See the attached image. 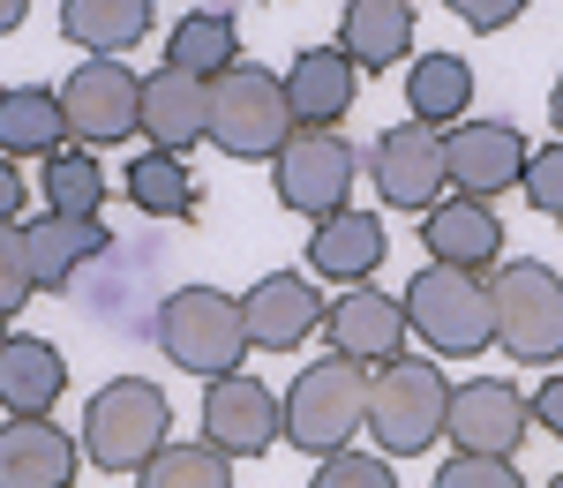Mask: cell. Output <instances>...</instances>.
Segmentation results:
<instances>
[{
    "mask_svg": "<svg viewBox=\"0 0 563 488\" xmlns=\"http://www.w3.org/2000/svg\"><path fill=\"white\" fill-rule=\"evenodd\" d=\"M398 301H406V323L421 331V346H435L443 361H474L496 346V315H488L481 270L429 264V270H413V286Z\"/></svg>",
    "mask_w": 563,
    "mask_h": 488,
    "instance_id": "6da1fadb",
    "label": "cell"
},
{
    "mask_svg": "<svg viewBox=\"0 0 563 488\" xmlns=\"http://www.w3.org/2000/svg\"><path fill=\"white\" fill-rule=\"evenodd\" d=\"M294 135V106H286V76L271 68H218L211 76V121L203 143H218L225 158H278V143Z\"/></svg>",
    "mask_w": 563,
    "mask_h": 488,
    "instance_id": "7a4b0ae2",
    "label": "cell"
},
{
    "mask_svg": "<svg viewBox=\"0 0 563 488\" xmlns=\"http://www.w3.org/2000/svg\"><path fill=\"white\" fill-rule=\"evenodd\" d=\"M443 406H451L443 368L398 354V361H384V368L368 376V413H361V429H368L390 458H421V451L443 436Z\"/></svg>",
    "mask_w": 563,
    "mask_h": 488,
    "instance_id": "3957f363",
    "label": "cell"
},
{
    "mask_svg": "<svg viewBox=\"0 0 563 488\" xmlns=\"http://www.w3.org/2000/svg\"><path fill=\"white\" fill-rule=\"evenodd\" d=\"M158 354L188 368V376H225V368H241L249 354V323H241V301L233 293H218V286H180L158 301Z\"/></svg>",
    "mask_w": 563,
    "mask_h": 488,
    "instance_id": "277c9868",
    "label": "cell"
},
{
    "mask_svg": "<svg viewBox=\"0 0 563 488\" xmlns=\"http://www.w3.org/2000/svg\"><path fill=\"white\" fill-rule=\"evenodd\" d=\"M166 436H174V406L151 376H113L84 413V458L106 474H135Z\"/></svg>",
    "mask_w": 563,
    "mask_h": 488,
    "instance_id": "5b68a950",
    "label": "cell"
},
{
    "mask_svg": "<svg viewBox=\"0 0 563 488\" xmlns=\"http://www.w3.org/2000/svg\"><path fill=\"white\" fill-rule=\"evenodd\" d=\"M361 413H368V368L346 354L331 361H308L301 376H294V391L278 399V421H286V436L301 451H339L361 429Z\"/></svg>",
    "mask_w": 563,
    "mask_h": 488,
    "instance_id": "8992f818",
    "label": "cell"
},
{
    "mask_svg": "<svg viewBox=\"0 0 563 488\" xmlns=\"http://www.w3.org/2000/svg\"><path fill=\"white\" fill-rule=\"evenodd\" d=\"M488 315L511 361H563V278L549 264H504L488 278Z\"/></svg>",
    "mask_w": 563,
    "mask_h": 488,
    "instance_id": "52a82bcc",
    "label": "cell"
},
{
    "mask_svg": "<svg viewBox=\"0 0 563 488\" xmlns=\"http://www.w3.org/2000/svg\"><path fill=\"white\" fill-rule=\"evenodd\" d=\"M353 180H361V151L339 129H294L271 158V188L286 211L301 219H331L353 203Z\"/></svg>",
    "mask_w": 563,
    "mask_h": 488,
    "instance_id": "ba28073f",
    "label": "cell"
},
{
    "mask_svg": "<svg viewBox=\"0 0 563 488\" xmlns=\"http://www.w3.org/2000/svg\"><path fill=\"white\" fill-rule=\"evenodd\" d=\"M60 121L84 151H106L121 135H143V76L121 53H90L84 68L60 84Z\"/></svg>",
    "mask_w": 563,
    "mask_h": 488,
    "instance_id": "9c48e42d",
    "label": "cell"
},
{
    "mask_svg": "<svg viewBox=\"0 0 563 488\" xmlns=\"http://www.w3.org/2000/svg\"><path fill=\"white\" fill-rule=\"evenodd\" d=\"M368 180L384 188L390 211H429V203H443V188H451V174H443V135L429 121L384 129L376 151H368Z\"/></svg>",
    "mask_w": 563,
    "mask_h": 488,
    "instance_id": "30bf717a",
    "label": "cell"
},
{
    "mask_svg": "<svg viewBox=\"0 0 563 488\" xmlns=\"http://www.w3.org/2000/svg\"><path fill=\"white\" fill-rule=\"evenodd\" d=\"M533 429V406L504 384V376H474V384H451V406H443V436L459 451H481V458H511Z\"/></svg>",
    "mask_w": 563,
    "mask_h": 488,
    "instance_id": "8fae6325",
    "label": "cell"
},
{
    "mask_svg": "<svg viewBox=\"0 0 563 488\" xmlns=\"http://www.w3.org/2000/svg\"><path fill=\"white\" fill-rule=\"evenodd\" d=\"M526 135L511 121H451L443 135V174L459 196H481V203H496L504 188H519L526 180Z\"/></svg>",
    "mask_w": 563,
    "mask_h": 488,
    "instance_id": "7c38bea8",
    "label": "cell"
},
{
    "mask_svg": "<svg viewBox=\"0 0 563 488\" xmlns=\"http://www.w3.org/2000/svg\"><path fill=\"white\" fill-rule=\"evenodd\" d=\"M203 436H211L225 458H263V451L286 436L271 384L241 376V368H225V376H203Z\"/></svg>",
    "mask_w": 563,
    "mask_h": 488,
    "instance_id": "4fadbf2b",
    "label": "cell"
},
{
    "mask_svg": "<svg viewBox=\"0 0 563 488\" xmlns=\"http://www.w3.org/2000/svg\"><path fill=\"white\" fill-rule=\"evenodd\" d=\"M241 323H249V354H294L323 331V293L301 270H271L241 293Z\"/></svg>",
    "mask_w": 563,
    "mask_h": 488,
    "instance_id": "5bb4252c",
    "label": "cell"
},
{
    "mask_svg": "<svg viewBox=\"0 0 563 488\" xmlns=\"http://www.w3.org/2000/svg\"><path fill=\"white\" fill-rule=\"evenodd\" d=\"M406 301L398 293H376V286H346L339 301H323V339H331V354H346V361H398L406 354Z\"/></svg>",
    "mask_w": 563,
    "mask_h": 488,
    "instance_id": "9a60e30c",
    "label": "cell"
},
{
    "mask_svg": "<svg viewBox=\"0 0 563 488\" xmlns=\"http://www.w3.org/2000/svg\"><path fill=\"white\" fill-rule=\"evenodd\" d=\"M421 248L429 264H459V270H496L504 264V219L481 196H443L421 211Z\"/></svg>",
    "mask_w": 563,
    "mask_h": 488,
    "instance_id": "2e32d148",
    "label": "cell"
},
{
    "mask_svg": "<svg viewBox=\"0 0 563 488\" xmlns=\"http://www.w3.org/2000/svg\"><path fill=\"white\" fill-rule=\"evenodd\" d=\"M390 256V233L376 211H331V219H316V233H308V270L316 278H339V286H368L376 270H384Z\"/></svg>",
    "mask_w": 563,
    "mask_h": 488,
    "instance_id": "e0dca14e",
    "label": "cell"
},
{
    "mask_svg": "<svg viewBox=\"0 0 563 488\" xmlns=\"http://www.w3.org/2000/svg\"><path fill=\"white\" fill-rule=\"evenodd\" d=\"M68 391V361L53 339H0V413L8 421H45Z\"/></svg>",
    "mask_w": 563,
    "mask_h": 488,
    "instance_id": "ac0fdd59",
    "label": "cell"
},
{
    "mask_svg": "<svg viewBox=\"0 0 563 488\" xmlns=\"http://www.w3.org/2000/svg\"><path fill=\"white\" fill-rule=\"evenodd\" d=\"M113 248V233L98 219H68V211H45V219L23 225V256H31V286L38 293H60V286H76V270L90 256H106Z\"/></svg>",
    "mask_w": 563,
    "mask_h": 488,
    "instance_id": "d6986e66",
    "label": "cell"
},
{
    "mask_svg": "<svg viewBox=\"0 0 563 488\" xmlns=\"http://www.w3.org/2000/svg\"><path fill=\"white\" fill-rule=\"evenodd\" d=\"M203 121H211V76H188L174 60L158 76H143V135L158 151L188 158V143H203Z\"/></svg>",
    "mask_w": 563,
    "mask_h": 488,
    "instance_id": "ffe728a7",
    "label": "cell"
},
{
    "mask_svg": "<svg viewBox=\"0 0 563 488\" xmlns=\"http://www.w3.org/2000/svg\"><path fill=\"white\" fill-rule=\"evenodd\" d=\"M84 466V444L53 421H0V488H68Z\"/></svg>",
    "mask_w": 563,
    "mask_h": 488,
    "instance_id": "44dd1931",
    "label": "cell"
},
{
    "mask_svg": "<svg viewBox=\"0 0 563 488\" xmlns=\"http://www.w3.org/2000/svg\"><path fill=\"white\" fill-rule=\"evenodd\" d=\"M361 90V68H353L339 45H308L301 60L286 68V106H294V129H339Z\"/></svg>",
    "mask_w": 563,
    "mask_h": 488,
    "instance_id": "7402d4cb",
    "label": "cell"
},
{
    "mask_svg": "<svg viewBox=\"0 0 563 488\" xmlns=\"http://www.w3.org/2000/svg\"><path fill=\"white\" fill-rule=\"evenodd\" d=\"M339 53H346L361 76L406 60V53H413V8H406V0H346V15H339Z\"/></svg>",
    "mask_w": 563,
    "mask_h": 488,
    "instance_id": "603a6c76",
    "label": "cell"
},
{
    "mask_svg": "<svg viewBox=\"0 0 563 488\" xmlns=\"http://www.w3.org/2000/svg\"><path fill=\"white\" fill-rule=\"evenodd\" d=\"M60 135H68V121H60V90H45V84L0 90V158H53Z\"/></svg>",
    "mask_w": 563,
    "mask_h": 488,
    "instance_id": "cb8c5ba5",
    "label": "cell"
},
{
    "mask_svg": "<svg viewBox=\"0 0 563 488\" xmlns=\"http://www.w3.org/2000/svg\"><path fill=\"white\" fill-rule=\"evenodd\" d=\"M151 31V0H60V38L84 53H129Z\"/></svg>",
    "mask_w": 563,
    "mask_h": 488,
    "instance_id": "d4e9b609",
    "label": "cell"
},
{
    "mask_svg": "<svg viewBox=\"0 0 563 488\" xmlns=\"http://www.w3.org/2000/svg\"><path fill=\"white\" fill-rule=\"evenodd\" d=\"M466 106H474V68L459 60V53H421L413 68H406V113L413 121H466Z\"/></svg>",
    "mask_w": 563,
    "mask_h": 488,
    "instance_id": "484cf974",
    "label": "cell"
},
{
    "mask_svg": "<svg viewBox=\"0 0 563 488\" xmlns=\"http://www.w3.org/2000/svg\"><path fill=\"white\" fill-rule=\"evenodd\" d=\"M121 196H129L143 219H188L196 211V174L180 151H143L129 174H121Z\"/></svg>",
    "mask_w": 563,
    "mask_h": 488,
    "instance_id": "4316f807",
    "label": "cell"
},
{
    "mask_svg": "<svg viewBox=\"0 0 563 488\" xmlns=\"http://www.w3.org/2000/svg\"><path fill=\"white\" fill-rule=\"evenodd\" d=\"M135 488H233V458L203 436V444H166L135 466Z\"/></svg>",
    "mask_w": 563,
    "mask_h": 488,
    "instance_id": "83f0119b",
    "label": "cell"
},
{
    "mask_svg": "<svg viewBox=\"0 0 563 488\" xmlns=\"http://www.w3.org/2000/svg\"><path fill=\"white\" fill-rule=\"evenodd\" d=\"M166 60L188 68V76H218V68H233V60H241L233 15H225V8H196V15H180L174 38H166Z\"/></svg>",
    "mask_w": 563,
    "mask_h": 488,
    "instance_id": "f1b7e54d",
    "label": "cell"
},
{
    "mask_svg": "<svg viewBox=\"0 0 563 488\" xmlns=\"http://www.w3.org/2000/svg\"><path fill=\"white\" fill-rule=\"evenodd\" d=\"M106 196H113V180L98 174V158H90L84 143H76V151L60 143V151L45 158V211H68V219H98V211H106Z\"/></svg>",
    "mask_w": 563,
    "mask_h": 488,
    "instance_id": "f546056e",
    "label": "cell"
},
{
    "mask_svg": "<svg viewBox=\"0 0 563 488\" xmlns=\"http://www.w3.org/2000/svg\"><path fill=\"white\" fill-rule=\"evenodd\" d=\"M308 488H398V474H390V458H361V451L339 444V451H323Z\"/></svg>",
    "mask_w": 563,
    "mask_h": 488,
    "instance_id": "4dcf8cb0",
    "label": "cell"
},
{
    "mask_svg": "<svg viewBox=\"0 0 563 488\" xmlns=\"http://www.w3.org/2000/svg\"><path fill=\"white\" fill-rule=\"evenodd\" d=\"M429 488H526V474L511 458H481V451H459Z\"/></svg>",
    "mask_w": 563,
    "mask_h": 488,
    "instance_id": "1f68e13d",
    "label": "cell"
},
{
    "mask_svg": "<svg viewBox=\"0 0 563 488\" xmlns=\"http://www.w3.org/2000/svg\"><path fill=\"white\" fill-rule=\"evenodd\" d=\"M31 256H23V225L8 219L0 225V315H15V309H31Z\"/></svg>",
    "mask_w": 563,
    "mask_h": 488,
    "instance_id": "d6a6232c",
    "label": "cell"
},
{
    "mask_svg": "<svg viewBox=\"0 0 563 488\" xmlns=\"http://www.w3.org/2000/svg\"><path fill=\"white\" fill-rule=\"evenodd\" d=\"M519 188H526V203H533L541 219H563V135L549 143V151H533V158H526Z\"/></svg>",
    "mask_w": 563,
    "mask_h": 488,
    "instance_id": "836d02e7",
    "label": "cell"
},
{
    "mask_svg": "<svg viewBox=\"0 0 563 488\" xmlns=\"http://www.w3.org/2000/svg\"><path fill=\"white\" fill-rule=\"evenodd\" d=\"M451 15H459L466 31H511L526 15V0H451Z\"/></svg>",
    "mask_w": 563,
    "mask_h": 488,
    "instance_id": "e575fe53",
    "label": "cell"
},
{
    "mask_svg": "<svg viewBox=\"0 0 563 488\" xmlns=\"http://www.w3.org/2000/svg\"><path fill=\"white\" fill-rule=\"evenodd\" d=\"M526 406H533V421H541V429L563 444V376H541V391H533Z\"/></svg>",
    "mask_w": 563,
    "mask_h": 488,
    "instance_id": "d590c367",
    "label": "cell"
},
{
    "mask_svg": "<svg viewBox=\"0 0 563 488\" xmlns=\"http://www.w3.org/2000/svg\"><path fill=\"white\" fill-rule=\"evenodd\" d=\"M23 211V174H15V158H0V225Z\"/></svg>",
    "mask_w": 563,
    "mask_h": 488,
    "instance_id": "8d00e7d4",
    "label": "cell"
},
{
    "mask_svg": "<svg viewBox=\"0 0 563 488\" xmlns=\"http://www.w3.org/2000/svg\"><path fill=\"white\" fill-rule=\"evenodd\" d=\"M23 15H31V0H0V38H8V31H15Z\"/></svg>",
    "mask_w": 563,
    "mask_h": 488,
    "instance_id": "74e56055",
    "label": "cell"
},
{
    "mask_svg": "<svg viewBox=\"0 0 563 488\" xmlns=\"http://www.w3.org/2000/svg\"><path fill=\"white\" fill-rule=\"evenodd\" d=\"M549 113H556V135H563V76H556V98H549Z\"/></svg>",
    "mask_w": 563,
    "mask_h": 488,
    "instance_id": "f35d334b",
    "label": "cell"
},
{
    "mask_svg": "<svg viewBox=\"0 0 563 488\" xmlns=\"http://www.w3.org/2000/svg\"><path fill=\"white\" fill-rule=\"evenodd\" d=\"M549 488H563V474H556V481H549Z\"/></svg>",
    "mask_w": 563,
    "mask_h": 488,
    "instance_id": "ab89813d",
    "label": "cell"
},
{
    "mask_svg": "<svg viewBox=\"0 0 563 488\" xmlns=\"http://www.w3.org/2000/svg\"><path fill=\"white\" fill-rule=\"evenodd\" d=\"M0 323H8V315H0ZM0 339H8V331H0Z\"/></svg>",
    "mask_w": 563,
    "mask_h": 488,
    "instance_id": "60d3db41",
    "label": "cell"
}]
</instances>
